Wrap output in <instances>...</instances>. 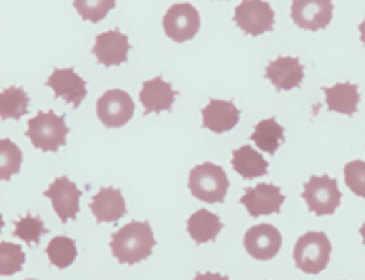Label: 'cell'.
<instances>
[{
  "label": "cell",
  "mask_w": 365,
  "mask_h": 280,
  "mask_svg": "<svg viewBox=\"0 0 365 280\" xmlns=\"http://www.w3.org/2000/svg\"><path fill=\"white\" fill-rule=\"evenodd\" d=\"M165 34L178 44L195 38V34L201 28V16L195 6L187 2L173 4L163 17Z\"/></svg>",
  "instance_id": "7"
},
{
  "label": "cell",
  "mask_w": 365,
  "mask_h": 280,
  "mask_svg": "<svg viewBox=\"0 0 365 280\" xmlns=\"http://www.w3.org/2000/svg\"><path fill=\"white\" fill-rule=\"evenodd\" d=\"M193 280H229L227 276H222V275H214V273H199Z\"/></svg>",
  "instance_id": "30"
},
{
  "label": "cell",
  "mask_w": 365,
  "mask_h": 280,
  "mask_svg": "<svg viewBox=\"0 0 365 280\" xmlns=\"http://www.w3.org/2000/svg\"><path fill=\"white\" fill-rule=\"evenodd\" d=\"M344 182L350 192L365 199V161H350L344 167Z\"/></svg>",
  "instance_id": "29"
},
{
  "label": "cell",
  "mask_w": 365,
  "mask_h": 280,
  "mask_svg": "<svg viewBox=\"0 0 365 280\" xmlns=\"http://www.w3.org/2000/svg\"><path fill=\"white\" fill-rule=\"evenodd\" d=\"M282 247V235L280 231L271 224L254 225L246 231L245 248L254 259H273Z\"/></svg>",
  "instance_id": "12"
},
{
  "label": "cell",
  "mask_w": 365,
  "mask_h": 280,
  "mask_svg": "<svg viewBox=\"0 0 365 280\" xmlns=\"http://www.w3.org/2000/svg\"><path fill=\"white\" fill-rule=\"evenodd\" d=\"M21 150L17 148L10 138H2L0 140V178L2 180H10L11 176L19 172V169H21Z\"/></svg>",
  "instance_id": "25"
},
{
  "label": "cell",
  "mask_w": 365,
  "mask_h": 280,
  "mask_svg": "<svg viewBox=\"0 0 365 280\" xmlns=\"http://www.w3.org/2000/svg\"><path fill=\"white\" fill-rule=\"evenodd\" d=\"M46 85L53 89L57 99H65L74 108L82 105V100L88 95L86 80L78 76L74 68H55L51 76L46 80Z\"/></svg>",
  "instance_id": "13"
},
{
  "label": "cell",
  "mask_w": 365,
  "mask_h": 280,
  "mask_svg": "<svg viewBox=\"0 0 365 280\" xmlns=\"http://www.w3.org/2000/svg\"><path fill=\"white\" fill-rule=\"evenodd\" d=\"M129 50L131 46H129L127 34H121L120 31H108V33H101L95 38L91 51L101 65L115 66L125 63Z\"/></svg>",
  "instance_id": "14"
},
{
  "label": "cell",
  "mask_w": 365,
  "mask_h": 280,
  "mask_svg": "<svg viewBox=\"0 0 365 280\" xmlns=\"http://www.w3.org/2000/svg\"><path fill=\"white\" fill-rule=\"evenodd\" d=\"M324 95H326V105L329 112L352 115L358 110L360 91H358L356 83L343 82L333 85V88H324Z\"/></svg>",
  "instance_id": "19"
},
{
  "label": "cell",
  "mask_w": 365,
  "mask_h": 280,
  "mask_svg": "<svg viewBox=\"0 0 365 280\" xmlns=\"http://www.w3.org/2000/svg\"><path fill=\"white\" fill-rule=\"evenodd\" d=\"M46 254H48L49 261L55 267L65 269V267H71L74 264V259H76V242L72 241L71 237H55V239L49 241L48 248H46Z\"/></svg>",
  "instance_id": "24"
},
{
  "label": "cell",
  "mask_w": 365,
  "mask_h": 280,
  "mask_svg": "<svg viewBox=\"0 0 365 280\" xmlns=\"http://www.w3.org/2000/svg\"><path fill=\"white\" fill-rule=\"evenodd\" d=\"M331 256V242L322 231H309L299 237L294 248L295 267L309 275H318L326 269Z\"/></svg>",
  "instance_id": "2"
},
{
  "label": "cell",
  "mask_w": 365,
  "mask_h": 280,
  "mask_svg": "<svg viewBox=\"0 0 365 280\" xmlns=\"http://www.w3.org/2000/svg\"><path fill=\"white\" fill-rule=\"evenodd\" d=\"M27 125V137L34 148L42 152H57L61 146H65L68 127L63 115H57L51 110L38 112L29 120Z\"/></svg>",
  "instance_id": "3"
},
{
  "label": "cell",
  "mask_w": 365,
  "mask_h": 280,
  "mask_svg": "<svg viewBox=\"0 0 365 280\" xmlns=\"http://www.w3.org/2000/svg\"><path fill=\"white\" fill-rule=\"evenodd\" d=\"M360 233H361V239H364V242H365V222H364V225H361Z\"/></svg>",
  "instance_id": "32"
},
{
  "label": "cell",
  "mask_w": 365,
  "mask_h": 280,
  "mask_svg": "<svg viewBox=\"0 0 365 280\" xmlns=\"http://www.w3.org/2000/svg\"><path fill=\"white\" fill-rule=\"evenodd\" d=\"M202 127L212 133H227L239 123L240 110L231 100L212 99L202 108Z\"/></svg>",
  "instance_id": "18"
},
{
  "label": "cell",
  "mask_w": 365,
  "mask_h": 280,
  "mask_svg": "<svg viewBox=\"0 0 365 280\" xmlns=\"http://www.w3.org/2000/svg\"><path fill=\"white\" fill-rule=\"evenodd\" d=\"M135 114V103L125 91L110 89L97 100V115L106 127H123Z\"/></svg>",
  "instance_id": "8"
},
{
  "label": "cell",
  "mask_w": 365,
  "mask_h": 280,
  "mask_svg": "<svg viewBox=\"0 0 365 280\" xmlns=\"http://www.w3.org/2000/svg\"><path fill=\"white\" fill-rule=\"evenodd\" d=\"M303 201L312 214H333L341 204V190H339L337 180L327 175L311 176L303 187Z\"/></svg>",
  "instance_id": "5"
},
{
  "label": "cell",
  "mask_w": 365,
  "mask_h": 280,
  "mask_svg": "<svg viewBox=\"0 0 365 280\" xmlns=\"http://www.w3.org/2000/svg\"><path fill=\"white\" fill-rule=\"evenodd\" d=\"M176 95L178 93L170 88L169 82H165L163 78L158 76L153 80H146L140 89V103L144 106V114L170 110Z\"/></svg>",
  "instance_id": "17"
},
{
  "label": "cell",
  "mask_w": 365,
  "mask_h": 280,
  "mask_svg": "<svg viewBox=\"0 0 365 280\" xmlns=\"http://www.w3.org/2000/svg\"><path fill=\"white\" fill-rule=\"evenodd\" d=\"M46 233V225L44 222L40 220L38 216H31L27 214L25 218L16 222V231H14V237L21 239L27 244H38L42 235Z\"/></svg>",
  "instance_id": "28"
},
{
  "label": "cell",
  "mask_w": 365,
  "mask_h": 280,
  "mask_svg": "<svg viewBox=\"0 0 365 280\" xmlns=\"http://www.w3.org/2000/svg\"><path fill=\"white\" fill-rule=\"evenodd\" d=\"M222 229H224V224L210 210H197L195 214L190 216V220H187V233L197 244L214 241Z\"/></svg>",
  "instance_id": "20"
},
{
  "label": "cell",
  "mask_w": 365,
  "mask_h": 280,
  "mask_svg": "<svg viewBox=\"0 0 365 280\" xmlns=\"http://www.w3.org/2000/svg\"><path fill=\"white\" fill-rule=\"evenodd\" d=\"M115 0H74V8L82 19L91 23L103 21L110 10H114Z\"/></svg>",
  "instance_id": "27"
},
{
  "label": "cell",
  "mask_w": 365,
  "mask_h": 280,
  "mask_svg": "<svg viewBox=\"0 0 365 280\" xmlns=\"http://www.w3.org/2000/svg\"><path fill=\"white\" fill-rule=\"evenodd\" d=\"M265 76L271 80L277 91H292L299 88L305 78V68L297 57H277L265 68Z\"/></svg>",
  "instance_id": "15"
},
{
  "label": "cell",
  "mask_w": 365,
  "mask_h": 280,
  "mask_svg": "<svg viewBox=\"0 0 365 280\" xmlns=\"http://www.w3.org/2000/svg\"><path fill=\"white\" fill-rule=\"evenodd\" d=\"M91 212L98 224L118 222L127 214L125 199L118 187H101L91 201Z\"/></svg>",
  "instance_id": "16"
},
{
  "label": "cell",
  "mask_w": 365,
  "mask_h": 280,
  "mask_svg": "<svg viewBox=\"0 0 365 280\" xmlns=\"http://www.w3.org/2000/svg\"><path fill=\"white\" fill-rule=\"evenodd\" d=\"M229 187L225 170L214 163H201L190 172L191 195L205 203H222Z\"/></svg>",
  "instance_id": "4"
},
{
  "label": "cell",
  "mask_w": 365,
  "mask_h": 280,
  "mask_svg": "<svg viewBox=\"0 0 365 280\" xmlns=\"http://www.w3.org/2000/svg\"><path fill=\"white\" fill-rule=\"evenodd\" d=\"M284 201H286L284 193L280 192V187L273 186V184H257L254 187H248L240 199V203L245 204L252 218L278 214Z\"/></svg>",
  "instance_id": "10"
},
{
  "label": "cell",
  "mask_w": 365,
  "mask_h": 280,
  "mask_svg": "<svg viewBox=\"0 0 365 280\" xmlns=\"http://www.w3.org/2000/svg\"><path fill=\"white\" fill-rule=\"evenodd\" d=\"M23 264H25V252L21 250V247H17L14 242L0 244V275H16L23 269Z\"/></svg>",
  "instance_id": "26"
},
{
  "label": "cell",
  "mask_w": 365,
  "mask_h": 280,
  "mask_svg": "<svg viewBox=\"0 0 365 280\" xmlns=\"http://www.w3.org/2000/svg\"><path fill=\"white\" fill-rule=\"evenodd\" d=\"M360 38H361V42H364V46H365V17H364V21L360 23Z\"/></svg>",
  "instance_id": "31"
},
{
  "label": "cell",
  "mask_w": 365,
  "mask_h": 280,
  "mask_svg": "<svg viewBox=\"0 0 365 280\" xmlns=\"http://www.w3.org/2000/svg\"><path fill=\"white\" fill-rule=\"evenodd\" d=\"M235 25L242 33L250 36H262V34L273 31L274 27V10L265 0H242L233 14Z\"/></svg>",
  "instance_id": "6"
},
{
  "label": "cell",
  "mask_w": 365,
  "mask_h": 280,
  "mask_svg": "<svg viewBox=\"0 0 365 280\" xmlns=\"http://www.w3.org/2000/svg\"><path fill=\"white\" fill-rule=\"evenodd\" d=\"M331 0H294L292 19L299 28L305 31H322L331 23Z\"/></svg>",
  "instance_id": "9"
},
{
  "label": "cell",
  "mask_w": 365,
  "mask_h": 280,
  "mask_svg": "<svg viewBox=\"0 0 365 280\" xmlns=\"http://www.w3.org/2000/svg\"><path fill=\"white\" fill-rule=\"evenodd\" d=\"M46 197L51 201L53 210L59 216V220L65 224L68 220H74L80 210V190L71 178L66 176H59L57 180L44 192Z\"/></svg>",
  "instance_id": "11"
},
{
  "label": "cell",
  "mask_w": 365,
  "mask_h": 280,
  "mask_svg": "<svg viewBox=\"0 0 365 280\" xmlns=\"http://www.w3.org/2000/svg\"><path fill=\"white\" fill-rule=\"evenodd\" d=\"M29 112V95L23 88H8L0 93V118L19 120Z\"/></svg>",
  "instance_id": "23"
},
{
  "label": "cell",
  "mask_w": 365,
  "mask_h": 280,
  "mask_svg": "<svg viewBox=\"0 0 365 280\" xmlns=\"http://www.w3.org/2000/svg\"><path fill=\"white\" fill-rule=\"evenodd\" d=\"M155 237L148 222H131L112 235L110 248L120 264L135 265L152 256Z\"/></svg>",
  "instance_id": "1"
},
{
  "label": "cell",
  "mask_w": 365,
  "mask_h": 280,
  "mask_svg": "<svg viewBox=\"0 0 365 280\" xmlns=\"http://www.w3.org/2000/svg\"><path fill=\"white\" fill-rule=\"evenodd\" d=\"M250 140H254V144L262 152L277 154V150L284 142V127L278 125L277 120H273V118L259 121L254 133H252Z\"/></svg>",
  "instance_id": "22"
},
{
  "label": "cell",
  "mask_w": 365,
  "mask_h": 280,
  "mask_svg": "<svg viewBox=\"0 0 365 280\" xmlns=\"http://www.w3.org/2000/svg\"><path fill=\"white\" fill-rule=\"evenodd\" d=\"M231 163H233V169L246 180L267 175L269 169V163L263 160L262 154H257L256 150L250 148V146H240V148L235 150Z\"/></svg>",
  "instance_id": "21"
}]
</instances>
